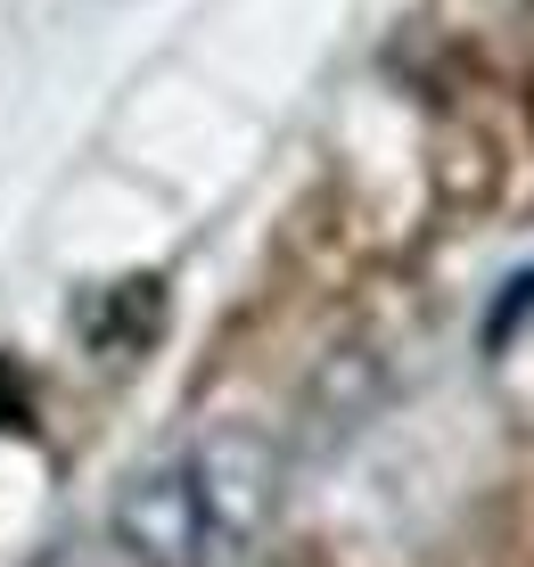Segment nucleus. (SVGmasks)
<instances>
[{"label":"nucleus","mask_w":534,"mask_h":567,"mask_svg":"<svg viewBox=\"0 0 534 567\" xmlns=\"http://www.w3.org/2000/svg\"><path fill=\"white\" fill-rule=\"evenodd\" d=\"M280 511V453L255 427H214V436L165 453L156 468L115 494L107 543L132 567H230Z\"/></svg>","instance_id":"f257e3e1"},{"label":"nucleus","mask_w":534,"mask_h":567,"mask_svg":"<svg viewBox=\"0 0 534 567\" xmlns=\"http://www.w3.org/2000/svg\"><path fill=\"white\" fill-rule=\"evenodd\" d=\"M485 362H493V386L534 420V280H518L502 297V312L485 329Z\"/></svg>","instance_id":"f03ea898"}]
</instances>
